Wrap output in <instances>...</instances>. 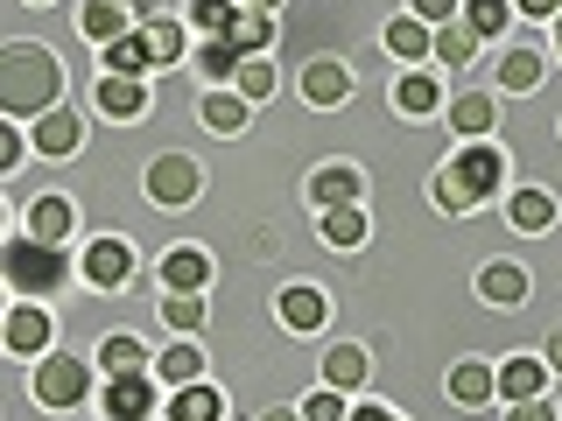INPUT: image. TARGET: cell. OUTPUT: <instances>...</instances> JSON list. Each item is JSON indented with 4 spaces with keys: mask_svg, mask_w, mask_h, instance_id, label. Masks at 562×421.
Returning <instances> with one entry per match:
<instances>
[{
    "mask_svg": "<svg viewBox=\"0 0 562 421\" xmlns=\"http://www.w3.org/2000/svg\"><path fill=\"white\" fill-rule=\"evenodd\" d=\"M57 92H64V70L49 49H35V43L0 49V99H8V113H35V105H49Z\"/></svg>",
    "mask_w": 562,
    "mask_h": 421,
    "instance_id": "obj_1",
    "label": "cell"
},
{
    "mask_svg": "<svg viewBox=\"0 0 562 421\" xmlns=\"http://www.w3.org/2000/svg\"><path fill=\"white\" fill-rule=\"evenodd\" d=\"M120 8H134V0H120Z\"/></svg>",
    "mask_w": 562,
    "mask_h": 421,
    "instance_id": "obj_48",
    "label": "cell"
},
{
    "mask_svg": "<svg viewBox=\"0 0 562 421\" xmlns=\"http://www.w3.org/2000/svg\"><path fill=\"white\" fill-rule=\"evenodd\" d=\"M499 386H506V394H514V400H535L541 386H549V373H541L535 359H506V373H499Z\"/></svg>",
    "mask_w": 562,
    "mask_h": 421,
    "instance_id": "obj_19",
    "label": "cell"
},
{
    "mask_svg": "<svg viewBox=\"0 0 562 421\" xmlns=\"http://www.w3.org/2000/svg\"><path fill=\"white\" fill-rule=\"evenodd\" d=\"M225 414V400L211 394V386H183V394L169 400V421H218Z\"/></svg>",
    "mask_w": 562,
    "mask_h": 421,
    "instance_id": "obj_13",
    "label": "cell"
},
{
    "mask_svg": "<svg viewBox=\"0 0 562 421\" xmlns=\"http://www.w3.org/2000/svg\"><path fill=\"white\" fill-rule=\"evenodd\" d=\"M204 78H233V70H239V49L233 43H225V35H218V43H204Z\"/></svg>",
    "mask_w": 562,
    "mask_h": 421,
    "instance_id": "obj_32",
    "label": "cell"
},
{
    "mask_svg": "<svg viewBox=\"0 0 562 421\" xmlns=\"http://www.w3.org/2000/svg\"><path fill=\"white\" fill-rule=\"evenodd\" d=\"M148 197L155 204H190L198 197V169H190L183 155H162V162L148 169Z\"/></svg>",
    "mask_w": 562,
    "mask_h": 421,
    "instance_id": "obj_4",
    "label": "cell"
},
{
    "mask_svg": "<svg viewBox=\"0 0 562 421\" xmlns=\"http://www.w3.org/2000/svg\"><path fill=\"white\" fill-rule=\"evenodd\" d=\"M499 78H506V92H527V84L541 78V57H535V49H514V57L499 64Z\"/></svg>",
    "mask_w": 562,
    "mask_h": 421,
    "instance_id": "obj_26",
    "label": "cell"
},
{
    "mask_svg": "<svg viewBox=\"0 0 562 421\" xmlns=\"http://www.w3.org/2000/svg\"><path fill=\"white\" fill-rule=\"evenodd\" d=\"M148 43H155V64L183 57V29H176V22H148Z\"/></svg>",
    "mask_w": 562,
    "mask_h": 421,
    "instance_id": "obj_35",
    "label": "cell"
},
{
    "mask_svg": "<svg viewBox=\"0 0 562 421\" xmlns=\"http://www.w3.org/2000/svg\"><path fill=\"white\" fill-rule=\"evenodd\" d=\"M127 268H134V260H127V246H120V239H99L92 253H85V274H92L99 288H120V281H127Z\"/></svg>",
    "mask_w": 562,
    "mask_h": 421,
    "instance_id": "obj_8",
    "label": "cell"
},
{
    "mask_svg": "<svg viewBox=\"0 0 562 421\" xmlns=\"http://www.w3.org/2000/svg\"><path fill=\"white\" fill-rule=\"evenodd\" d=\"M260 421H303V414H289V408H274V414H260Z\"/></svg>",
    "mask_w": 562,
    "mask_h": 421,
    "instance_id": "obj_46",
    "label": "cell"
},
{
    "mask_svg": "<svg viewBox=\"0 0 562 421\" xmlns=\"http://www.w3.org/2000/svg\"><path fill=\"white\" fill-rule=\"evenodd\" d=\"M324 379L338 386V394H345V386H359V379H366V351H359V344H338V351L324 359Z\"/></svg>",
    "mask_w": 562,
    "mask_h": 421,
    "instance_id": "obj_18",
    "label": "cell"
},
{
    "mask_svg": "<svg viewBox=\"0 0 562 421\" xmlns=\"http://www.w3.org/2000/svg\"><path fill=\"white\" fill-rule=\"evenodd\" d=\"M204 120H211V127H218V134H239L246 127V99H204Z\"/></svg>",
    "mask_w": 562,
    "mask_h": 421,
    "instance_id": "obj_28",
    "label": "cell"
},
{
    "mask_svg": "<svg viewBox=\"0 0 562 421\" xmlns=\"http://www.w3.org/2000/svg\"><path fill=\"white\" fill-rule=\"evenodd\" d=\"M436 49H443L450 64H471V49H479V29H471V22H464V29H457V22H443V35H436Z\"/></svg>",
    "mask_w": 562,
    "mask_h": 421,
    "instance_id": "obj_27",
    "label": "cell"
},
{
    "mask_svg": "<svg viewBox=\"0 0 562 421\" xmlns=\"http://www.w3.org/2000/svg\"><path fill=\"white\" fill-rule=\"evenodd\" d=\"M464 22L479 29V35H499V29H506V0H471V8H464Z\"/></svg>",
    "mask_w": 562,
    "mask_h": 421,
    "instance_id": "obj_34",
    "label": "cell"
},
{
    "mask_svg": "<svg viewBox=\"0 0 562 421\" xmlns=\"http://www.w3.org/2000/svg\"><path fill=\"white\" fill-rule=\"evenodd\" d=\"M499 175H506V162L492 148H464L443 175H436V204H443V210H471L479 197L499 190Z\"/></svg>",
    "mask_w": 562,
    "mask_h": 421,
    "instance_id": "obj_2",
    "label": "cell"
},
{
    "mask_svg": "<svg viewBox=\"0 0 562 421\" xmlns=\"http://www.w3.org/2000/svg\"><path fill=\"white\" fill-rule=\"evenodd\" d=\"M549 365H555V373H562V330H555V344H549Z\"/></svg>",
    "mask_w": 562,
    "mask_h": 421,
    "instance_id": "obj_45",
    "label": "cell"
},
{
    "mask_svg": "<svg viewBox=\"0 0 562 421\" xmlns=\"http://www.w3.org/2000/svg\"><path fill=\"white\" fill-rule=\"evenodd\" d=\"M85 35H92L99 49L120 43V35H127V14H120V0H92V8H85Z\"/></svg>",
    "mask_w": 562,
    "mask_h": 421,
    "instance_id": "obj_15",
    "label": "cell"
},
{
    "mask_svg": "<svg viewBox=\"0 0 562 421\" xmlns=\"http://www.w3.org/2000/svg\"><path fill=\"white\" fill-rule=\"evenodd\" d=\"M310 197L324 204V210H338V204H359V175H351V169H324V175L310 183Z\"/></svg>",
    "mask_w": 562,
    "mask_h": 421,
    "instance_id": "obj_14",
    "label": "cell"
},
{
    "mask_svg": "<svg viewBox=\"0 0 562 421\" xmlns=\"http://www.w3.org/2000/svg\"><path fill=\"white\" fill-rule=\"evenodd\" d=\"M190 22H198V29H233L239 22V14H233V0H190Z\"/></svg>",
    "mask_w": 562,
    "mask_h": 421,
    "instance_id": "obj_31",
    "label": "cell"
},
{
    "mask_svg": "<svg viewBox=\"0 0 562 421\" xmlns=\"http://www.w3.org/2000/svg\"><path fill=\"white\" fill-rule=\"evenodd\" d=\"M549 218H555V204L541 197V190H520V197H514V225H520V232H541Z\"/></svg>",
    "mask_w": 562,
    "mask_h": 421,
    "instance_id": "obj_24",
    "label": "cell"
},
{
    "mask_svg": "<svg viewBox=\"0 0 562 421\" xmlns=\"http://www.w3.org/2000/svg\"><path fill=\"white\" fill-rule=\"evenodd\" d=\"M324 239H330V246H359V239H366V218H359V210H351V204L324 210Z\"/></svg>",
    "mask_w": 562,
    "mask_h": 421,
    "instance_id": "obj_23",
    "label": "cell"
},
{
    "mask_svg": "<svg viewBox=\"0 0 562 421\" xmlns=\"http://www.w3.org/2000/svg\"><path fill=\"white\" fill-rule=\"evenodd\" d=\"M198 365H204V359H198L190 344H169V351H162V379H198Z\"/></svg>",
    "mask_w": 562,
    "mask_h": 421,
    "instance_id": "obj_36",
    "label": "cell"
},
{
    "mask_svg": "<svg viewBox=\"0 0 562 421\" xmlns=\"http://www.w3.org/2000/svg\"><path fill=\"white\" fill-rule=\"evenodd\" d=\"M351 421H394V414H386V408H359V414H351Z\"/></svg>",
    "mask_w": 562,
    "mask_h": 421,
    "instance_id": "obj_44",
    "label": "cell"
},
{
    "mask_svg": "<svg viewBox=\"0 0 562 421\" xmlns=\"http://www.w3.org/2000/svg\"><path fill=\"white\" fill-rule=\"evenodd\" d=\"M303 92H310L316 105H338V99L351 92V70H345V64H310V70H303Z\"/></svg>",
    "mask_w": 562,
    "mask_h": 421,
    "instance_id": "obj_12",
    "label": "cell"
},
{
    "mask_svg": "<svg viewBox=\"0 0 562 421\" xmlns=\"http://www.w3.org/2000/svg\"><path fill=\"white\" fill-rule=\"evenodd\" d=\"M225 43H233V49H239V57H254V49H260V43H268V22H260V14H239V22H233V29H225Z\"/></svg>",
    "mask_w": 562,
    "mask_h": 421,
    "instance_id": "obj_29",
    "label": "cell"
},
{
    "mask_svg": "<svg viewBox=\"0 0 562 421\" xmlns=\"http://www.w3.org/2000/svg\"><path fill=\"white\" fill-rule=\"evenodd\" d=\"M35 400H43V408H78V400H85V373L70 359H49L43 373H35Z\"/></svg>",
    "mask_w": 562,
    "mask_h": 421,
    "instance_id": "obj_5",
    "label": "cell"
},
{
    "mask_svg": "<svg viewBox=\"0 0 562 421\" xmlns=\"http://www.w3.org/2000/svg\"><path fill=\"white\" fill-rule=\"evenodd\" d=\"M527 14H562V0H520Z\"/></svg>",
    "mask_w": 562,
    "mask_h": 421,
    "instance_id": "obj_43",
    "label": "cell"
},
{
    "mask_svg": "<svg viewBox=\"0 0 562 421\" xmlns=\"http://www.w3.org/2000/svg\"><path fill=\"white\" fill-rule=\"evenodd\" d=\"M386 49H394V57H422V49H429V29H422V22H394V29H386Z\"/></svg>",
    "mask_w": 562,
    "mask_h": 421,
    "instance_id": "obj_30",
    "label": "cell"
},
{
    "mask_svg": "<svg viewBox=\"0 0 562 421\" xmlns=\"http://www.w3.org/2000/svg\"><path fill=\"white\" fill-rule=\"evenodd\" d=\"M148 64H155L148 29H140V35H120V43H105V70H113V78H140Z\"/></svg>",
    "mask_w": 562,
    "mask_h": 421,
    "instance_id": "obj_7",
    "label": "cell"
},
{
    "mask_svg": "<svg viewBox=\"0 0 562 421\" xmlns=\"http://www.w3.org/2000/svg\"><path fill=\"white\" fill-rule=\"evenodd\" d=\"M303 421H338V386H330V394H316L310 408H303Z\"/></svg>",
    "mask_w": 562,
    "mask_h": 421,
    "instance_id": "obj_40",
    "label": "cell"
},
{
    "mask_svg": "<svg viewBox=\"0 0 562 421\" xmlns=\"http://www.w3.org/2000/svg\"><path fill=\"white\" fill-rule=\"evenodd\" d=\"M514 421H549V408H541V400H520V414Z\"/></svg>",
    "mask_w": 562,
    "mask_h": 421,
    "instance_id": "obj_42",
    "label": "cell"
},
{
    "mask_svg": "<svg viewBox=\"0 0 562 421\" xmlns=\"http://www.w3.org/2000/svg\"><path fill=\"white\" fill-rule=\"evenodd\" d=\"M555 43H562V35H555Z\"/></svg>",
    "mask_w": 562,
    "mask_h": 421,
    "instance_id": "obj_49",
    "label": "cell"
},
{
    "mask_svg": "<svg viewBox=\"0 0 562 421\" xmlns=\"http://www.w3.org/2000/svg\"><path fill=\"white\" fill-rule=\"evenodd\" d=\"M169 323H176V330H190V323H204V309L190 303V295H176V303H169Z\"/></svg>",
    "mask_w": 562,
    "mask_h": 421,
    "instance_id": "obj_39",
    "label": "cell"
},
{
    "mask_svg": "<svg viewBox=\"0 0 562 421\" xmlns=\"http://www.w3.org/2000/svg\"><path fill=\"white\" fill-rule=\"evenodd\" d=\"M394 99H401V113H429V105H436V84L429 78H408Z\"/></svg>",
    "mask_w": 562,
    "mask_h": 421,
    "instance_id": "obj_37",
    "label": "cell"
},
{
    "mask_svg": "<svg viewBox=\"0 0 562 421\" xmlns=\"http://www.w3.org/2000/svg\"><path fill=\"white\" fill-rule=\"evenodd\" d=\"M204 274H211V260L198 253V246H176V253L162 260V281L176 295H190V288H204Z\"/></svg>",
    "mask_w": 562,
    "mask_h": 421,
    "instance_id": "obj_9",
    "label": "cell"
},
{
    "mask_svg": "<svg viewBox=\"0 0 562 421\" xmlns=\"http://www.w3.org/2000/svg\"><path fill=\"white\" fill-rule=\"evenodd\" d=\"M479 288L492 295V303H520V295H527V274H520V268H485Z\"/></svg>",
    "mask_w": 562,
    "mask_h": 421,
    "instance_id": "obj_25",
    "label": "cell"
},
{
    "mask_svg": "<svg viewBox=\"0 0 562 421\" xmlns=\"http://www.w3.org/2000/svg\"><path fill=\"white\" fill-rule=\"evenodd\" d=\"M35 148H43V155H70V148H78V120H70V113H49L43 127H35Z\"/></svg>",
    "mask_w": 562,
    "mask_h": 421,
    "instance_id": "obj_20",
    "label": "cell"
},
{
    "mask_svg": "<svg viewBox=\"0 0 562 421\" xmlns=\"http://www.w3.org/2000/svg\"><path fill=\"white\" fill-rule=\"evenodd\" d=\"M246 8H254V14H268V8H274V0H246Z\"/></svg>",
    "mask_w": 562,
    "mask_h": 421,
    "instance_id": "obj_47",
    "label": "cell"
},
{
    "mask_svg": "<svg viewBox=\"0 0 562 421\" xmlns=\"http://www.w3.org/2000/svg\"><path fill=\"white\" fill-rule=\"evenodd\" d=\"M415 14L422 22H450V0H415Z\"/></svg>",
    "mask_w": 562,
    "mask_h": 421,
    "instance_id": "obj_41",
    "label": "cell"
},
{
    "mask_svg": "<svg viewBox=\"0 0 562 421\" xmlns=\"http://www.w3.org/2000/svg\"><path fill=\"white\" fill-rule=\"evenodd\" d=\"M70 218H78V210H70L64 197H43L29 210V239H43V246H64V232H70Z\"/></svg>",
    "mask_w": 562,
    "mask_h": 421,
    "instance_id": "obj_10",
    "label": "cell"
},
{
    "mask_svg": "<svg viewBox=\"0 0 562 421\" xmlns=\"http://www.w3.org/2000/svg\"><path fill=\"white\" fill-rule=\"evenodd\" d=\"M8 344H14V351H43V344H49V316H43V309H14V316H8Z\"/></svg>",
    "mask_w": 562,
    "mask_h": 421,
    "instance_id": "obj_17",
    "label": "cell"
},
{
    "mask_svg": "<svg viewBox=\"0 0 562 421\" xmlns=\"http://www.w3.org/2000/svg\"><path fill=\"white\" fill-rule=\"evenodd\" d=\"M450 120H457L464 134H485V127H492V99H457V105H450Z\"/></svg>",
    "mask_w": 562,
    "mask_h": 421,
    "instance_id": "obj_33",
    "label": "cell"
},
{
    "mask_svg": "<svg viewBox=\"0 0 562 421\" xmlns=\"http://www.w3.org/2000/svg\"><path fill=\"white\" fill-rule=\"evenodd\" d=\"M105 414H113V421H148L155 414V386L140 373H120L113 386H105Z\"/></svg>",
    "mask_w": 562,
    "mask_h": 421,
    "instance_id": "obj_6",
    "label": "cell"
},
{
    "mask_svg": "<svg viewBox=\"0 0 562 421\" xmlns=\"http://www.w3.org/2000/svg\"><path fill=\"white\" fill-rule=\"evenodd\" d=\"M281 323H289V330H316V323H324V295H316V288H289V295H281Z\"/></svg>",
    "mask_w": 562,
    "mask_h": 421,
    "instance_id": "obj_16",
    "label": "cell"
},
{
    "mask_svg": "<svg viewBox=\"0 0 562 421\" xmlns=\"http://www.w3.org/2000/svg\"><path fill=\"white\" fill-rule=\"evenodd\" d=\"M492 379H499V373H485V365H457V373H450V394L464 400V408H479V400L492 394Z\"/></svg>",
    "mask_w": 562,
    "mask_h": 421,
    "instance_id": "obj_21",
    "label": "cell"
},
{
    "mask_svg": "<svg viewBox=\"0 0 562 421\" xmlns=\"http://www.w3.org/2000/svg\"><path fill=\"white\" fill-rule=\"evenodd\" d=\"M239 92H246V99H268V92H274V70H268V64H239Z\"/></svg>",
    "mask_w": 562,
    "mask_h": 421,
    "instance_id": "obj_38",
    "label": "cell"
},
{
    "mask_svg": "<svg viewBox=\"0 0 562 421\" xmlns=\"http://www.w3.org/2000/svg\"><path fill=\"white\" fill-rule=\"evenodd\" d=\"M8 281H14V288H57V281H64V253H57V246H43V239H14L8 246Z\"/></svg>",
    "mask_w": 562,
    "mask_h": 421,
    "instance_id": "obj_3",
    "label": "cell"
},
{
    "mask_svg": "<svg viewBox=\"0 0 562 421\" xmlns=\"http://www.w3.org/2000/svg\"><path fill=\"white\" fill-rule=\"evenodd\" d=\"M99 365H105V379L140 373V344H134V338H105V344H99Z\"/></svg>",
    "mask_w": 562,
    "mask_h": 421,
    "instance_id": "obj_22",
    "label": "cell"
},
{
    "mask_svg": "<svg viewBox=\"0 0 562 421\" xmlns=\"http://www.w3.org/2000/svg\"><path fill=\"white\" fill-rule=\"evenodd\" d=\"M99 105L113 120H134L140 105H148V92H140V78H113V70H105V84H99Z\"/></svg>",
    "mask_w": 562,
    "mask_h": 421,
    "instance_id": "obj_11",
    "label": "cell"
}]
</instances>
